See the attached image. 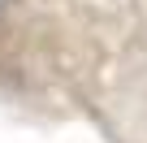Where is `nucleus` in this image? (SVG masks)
<instances>
[{
  "label": "nucleus",
  "instance_id": "f257e3e1",
  "mask_svg": "<svg viewBox=\"0 0 147 143\" xmlns=\"http://www.w3.org/2000/svg\"><path fill=\"white\" fill-rule=\"evenodd\" d=\"M0 113L35 130L82 121L69 0H0Z\"/></svg>",
  "mask_w": 147,
  "mask_h": 143
},
{
  "label": "nucleus",
  "instance_id": "7ed1b4c3",
  "mask_svg": "<svg viewBox=\"0 0 147 143\" xmlns=\"http://www.w3.org/2000/svg\"><path fill=\"white\" fill-rule=\"evenodd\" d=\"M74 5H82V9H108V5H130V0H74Z\"/></svg>",
  "mask_w": 147,
  "mask_h": 143
},
{
  "label": "nucleus",
  "instance_id": "f03ea898",
  "mask_svg": "<svg viewBox=\"0 0 147 143\" xmlns=\"http://www.w3.org/2000/svg\"><path fill=\"white\" fill-rule=\"evenodd\" d=\"M74 5V0H69ZM78 18V108L104 143H147V0Z\"/></svg>",
  "mask_w": 147,
  "mask_h": 143
}]
</instances>
